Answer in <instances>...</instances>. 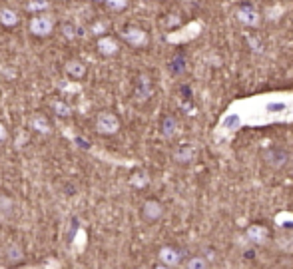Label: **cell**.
<instances>
[{"label":"cell","instance_id":"obj_7","mask_svg":"<svg viewBox=\"0 0 293 269\" xmlns=\"http://www.w3.org/2000/svg\"><path fill=\"white\" fill-rule=\"evenodd\" d=\"M54 28V20L50 16H34L30 20V32L34 36H48Z\"/></svg>","mask_w":293,"mask_h":269},{"label":"cell","instance_id":"obj_2","mask_svg":"<svg viewBox=\"0 0 293 269\" xmlns=\"http://www.w3.org/2000/svg\"><path fill=\"white\" fill-rule=\"evenodd\" d=\"M246 240H248V244L262 248V246H268V242L272 240V232L262 224H252L246 230Z\"/></svg>","mask_w":293,"mask_h":269},{"label":"cell","instance_id":"obj_12","mask_svg":"<svg viewBox=\"0 0 293 269\" xmlns=\"http://www.w3.org/2000/svg\"><path fill=\"white\" fill-rule=\"evenodd\" d=\"M160 132L166 140H172L174 136L178 134V120L176 116H164L162 124H160Z\"/></svg>","mask_w":293,"mask_h":269},{"label":"cell","instance_id":"obj_14","mask_svg":"<svg viewBox=\"0 0 293 269\" xmlns=\"http://www.w3.org/2000/svg\"><path fill=\"white\" fill-rule=\"evenodd\" d=\"M6 260L12 262V264H18V262L24 260V250H22V246L18 242H10L6 246Z\"/></svg>","mask_w":293,"mask_h":269},{"label":"cell","instance_id":"obj_11","mask_svg":"<svg viewBox=\"0 0 293 269\" xmlns=\"http://www.w3.org/2000/svg\"><path fill=\"white\" fill-rule=\"evenodd\" d=\"M98 50L104 56H116L118 50H120V46H118V42L112 36H104V38L98 40Z\"/></svg>","mask_w":293,"mask_h":269},{"label":"cell","instance_id":"obj_13","mask_svg":"<svg viewBox=\"0 0 293 269\" xmlns=\"http://www.w3.org/2000/svg\"><path fill=\"white\" fill-rule=\"evenodd\" d=\"M64 70L72 78H84L86 76V64L82 60H68L66 66H64Z\"/></svg>","mask_w":293,"mask_h":269},{"label":"cell","instance_id":"obj_28","mask_svg":"<svg viewBox=\"0 0 293 269\" xmlns=\"http://www.w3.org/2000/svg\"><path fill=\"white\" fill-rule=\"evenodd\" d=\"M154 269H174V268H168V266H162V264H158Z\"/></svg>","mask_w":293,"mask_h":269},{"label":"cell","instance_id":"obj_18","mask_svg":"<svg viewBox=\"0 0 293 269\" xmlns=\"http://www.w3.org/2000/svg\"><path fill=\"white\" fill-rule=\"evenodd\" d=\"M208 268H210V264H208V260L204 256H194L186 264V269H208Z\"/></svg>","mask_w":293,"mask_h":269},{"label":"cell","instance_id":"obj_16","mask_svg":"<svg viewBox=\"0 0 293 269\" xmlns=\"http://www.w3.org/2000/svg\"><path fill=\"white\" fill-rule=\"evenodd\" d=\"M0 22L4 26H16L18 24V14L14 10H10V8H2L0 10Z\"/></svg>","mask_w":293,"mask_h":269},{"label":"cell","instance_id":"obj_8","mask_svg":"<svg viewBox=\"0 0 293 269\" xmlns=\"http://www.w3.org/2000/svg\"><path fill=\"white\" fill-rule=\"evenodd\" d=\"M164 216V206L158 200H146L142 204V218L146 222H158Z\"/></svg>","mask_w":293,"mask_h":269},{"label":"cell","instance_id":"obj_20","mask_svg":"<svg viewBox=\"0 0 293 269\" xmlns=\"http://www.w3.org/2000/svg\"><path fill=\"white\" fill-rule=\"evenodd\" d=\"M170 70H172L174 74H182V72L186 70V58H184V54H178V56L172 60Z\"/></svg>","mask_w":293,"mask_h":269},{"label":"cell","instance_id":"obj_29","mask_svg":"<svg viewBox=\"0 0 293 269\" xmlns=\"http://www.w3.org/2000/svg\"><path fill=\"white\" fill-rule=\"evenodd\" d=\"M98 2H104V0H98Z\"/></svg>","mask_w":293,"mask_h":269},{"label":"cell","instance_id":"obj_15","mask_svg":"<svg viewBox=\"0 0 293 269\" xmlns=\"http://www.w3.org/2000/svg\"><path fill=\"white\" fill-rule=\"evenodd\" d=\"M30 126L36 130V132H40V134H50V122L46 120V116L44 114H34L32 118H30Z\"/></svg>","mask_w":293,"mask_h":269},{"label":"cell","instance_id":"obj_22","mask_svg":"<svg viewBox=\"0 0 293 269\" xmlns=\"http://www.w3.org/2000/svg\"><path fill=\"white\" fill-rule=\"evenodd\" d=\"M104 2H106L108 8L114 10V12H120V10H124V8L128 6V0H104Z\"/></svg>","mask_w":293,"mask_h":269},{"label":"cell","instance_id":"obj_10","mask_svg":"<svg viewBox=\"0 0 293 269\" xmlns=\"http://www.w3.org/2000/svg\"><path fill=\"white\" fill-rule=\"evenodd\" d=\"M136 100L138 102H146L152 98V94H154V86H152V80H150V76L146 74H140V78H138V84H136Z\"/></svg>","mask_w":293,"mask_h":269},{"label":"cell","instance_id":"obj_23","mask_svg":"<svg viewBox=\"0 0 293 269\" xmlns=\"http://www.w3.org/2000/svg\"><path fill=\"white\" fill-rule=\"evenodd\" d=\"M130 184L136 186V188H144V186H148V176L146 174H134L130 178Z\"/></svg>","mask_w":293,"mask_h":269},{"label":"cell","instance_id":"obj_24","mask_svg":"<svg viewBox=\"0 0 293 269\" xmlns=\"http://www.w3.org/2000/svg\"><path fill=\"white\" fill-rule=\"evenodd\" d=\"M86 248V232L84 230H78L76 232V250H84Z\"/></svg>","mask_w":293,"mask_h":269},{"label":"cell","instance_id":"obj_5","mask_svg":"<svg viewBox=\"0 0 293 269\" xmlns=\"http://www.w3.org/2000/svg\"><path fill=\"white\" fill-rule=\"evenodd\" d=\"M122 38H124L130 46H134V48H144L148 44V34L142 28H138V26H128V28H124Z\"/></svg>","mask_w":293,"mask_h":269},{"label":"cell","instance_id":"obj_6","mask_svg":"<svg viewBox=\"0 0 293 269\" xmlns=\"http://www.w3.org/2000/svg\"><path fill=\"white\" fill-rule=\"evenodd\" d=\"M238 20H240L242 24H246V26L256 28V26H260L262 16H260V12H258L252 4H242V6L238 8Z\"/></svg>","mask_w":293,"mask_h":269},{"label":"cell","instance_id":"obj_21","mask_svg":"<svg viewBox=\"0 0 293 269\" xmlns=\"http://www.w3.org/2000/svg\"><path fill=\"white\" fill-rule=\"evenodd\" d=\"M48 6H50L48 0H30V2L26 4V8H28L30 12H34V10H46Z\"/></svg>","mask_w":293,"mask_h":269},{"label":"cell","instance_id":"obj_1","mask_svg":"<svg viewBox=\"0 0 293 269\" xmlns=\"http://www.w3.org/2000/svg\"><path fill=\"white\" fill-rule=\"evenodd\" d=\"M94 128H96V132L102 136H114L120 132V128H122V124H120V118L114 114V112H110V110H104V112H100L98 116H96V120H94Z\"/></svg>","mask_w":293,"mask_h":269},{"label":"cell","instance_id":"obj_26","mask_svg":"<svg viewBox=\"0 0 293 269\" xmlns=\"http://www.w3.org/2000/svg\"><path fill=\"white\" fill-rule=\"evenodd\" d=\"M92 32H94V34H102V32H104V24H102V22L94 24V26H92Z\"/></svg>","mask_w":293,"mask_h":269},{"label":"cell","instance_id":"obj_17","mask_svg":"<svg viewBox=\"0 0 293 269\" xmlns=\"http://www.w3.org/2000/svg\"><path fill=\"white\" fill-rule=\"evenodd\" d=\"M12 210H14V200L6 194H0V216L6 218L12 214Z\"/></svg>","mask_w":293,"mask_h":269},{"label":"cell","instance_id":"obj_19","mask_svg":"<svg viewBox=\"0 0 293 269\" xmlns=\"http://www.w3.org/2000/svg\"><path fill=\"white\" fill-rule=\"evenodd\" d=\"M52 110H54L58 116H62V118H68V116L72 114V108H70L66 102H62V100H56V102H52Z\"/></svg>","mask_w":293,"mask_h":269},{"label":"cell","instance_id":"obj_25","mask_svg":"<svg viewBox=\"0 0 293 269\" xmlns=\"http://www.w3.org/2000/svg\"><path fill=\"white\" fill-rule=\"evenodd\" d=\"M62 34H64L66 38H74V36H76V32H74V26H70V24H64V26H62Z\"/></svg>","mask_w":293,"mask_h":269},{"label":"cell","instance_id":"obj_3","mask_svg":"<svg viewBox=\"0 0 293 269\" xmlns=\"http://www.w3.org/2000/svg\"><path fill=\"white\" fill-rule=\"evenodd\" d=\"M266 164L272 166L274 170H282L290 164V152L286 148H272L266 152Z\"/></svg>","mask_w":293,"mask_h":269},{"label":"cell","instance_id":"obj_9","mask_svg":"<svg viewBox=\"0 0 293 269\" xmlns=\"http://www.w3.org/2000/svg\"><path fill=\"white\" fill-rule=\"evenodd\" d=\"M198 158V148L194 144H180L176 150H174V160L178 164H190Z\"/></svg>","mask_w":293,"mask_h":269},{"label":"cell","instance_id":"obj_4","mask_svg":"<svg viewBox=\"0 0 293 269\" xmlns=\"http://www.w3.org/2000/svg\"><path fill=\"white\" fill-rule=\"evenodd\" d=\"M158 262L162 266H168V268H178L182 264V252L172 248V246H164L160 252H158Z\"/></svg>","mask_w":293,"mask_h":269},{"label":"cell","instance_id":"obj_27","mask_svg":"<svg viewBox=\"0 0 293 269\" xmlns=\"http://www.w3.org/2000/svg\"><path fill=\"white\" fill-rule=\"evenodd\" d=\"M6 136H8V132H6V126L0 122V142H4V140H6Z\"/></svg>","mask_w":293,"mask_h":269}]
</instances>
